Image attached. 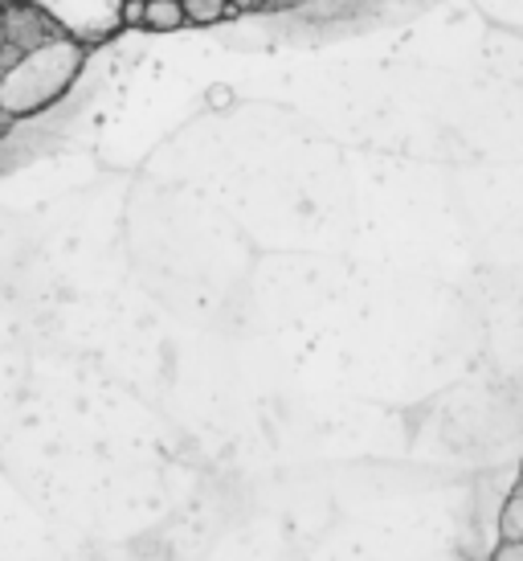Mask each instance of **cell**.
Returning <instances> with one entry per match:
<instances>
[{"mask_svg":"<svg viewBox=\"0 0 523 561\" xmlns=\"http://www.w3.org/2000/svg\"><path fill=\"white\" fill-rule=\"evenodd\" d=\"M86 62V46L74 37H54L46 46L21 54L13 70L0 75V115L4 119H21L33 111H46L58 103L66 87L78 79V70Z\"/></svg>","mask_w":523,"mask_h":561,"instance_id":"6da1fadb","label":"cell"},{"mask_svg":"<svg viewBox=\"0 0 523 561\" xmlns=\"http://www.w3.org/2000/svg\"><path fill=\"white\" fill-rule=\"evenodd\" d=\"M42 13L82 46L107 42L124 25V0H30Z\"/></svg>","mask_w":523,"mask_h":561,"instance_id":"7a4b0ae2","label":"cell"},{"mask_svg":"<svg viewBox=\"0 0 523 561\" xmlns=\"http://www.w3.org/2000/svg\"><path fill=\"white\" fill-rule=\"evenodd\" d=\"M54 37H66V33L58 30L37 4H30V0H21V4H13V9L0 13V42L16 46L21 54L46 46V42H54Z\"/></svg>","mask_w":523,"mask_h":561,"instance_id":"3957f363","label":"cell"},{"mask_svg":"<svg viewBox=\"0 0 523 561\" xmlns=\"http://www.w3.org/2000/svg\"><path fill=\"white\" fill-rule=\"evenodd\" d=\"M188 25L185 16V4L181 0H148V16H143V30H155V33H172Z\"/></svg>","mask_w":523,"mask_h":561,"instance_id":"277c9868","label":"cell"},{"mask_svg":"<svg viewBox=\"0 0 523 561\" xmlns=\"http://www.w3.org/2000/svg\"><path fill=\"white\" fill-rule=\"evenodd\" d=\"M499 537L503 546H523V488H515L499 516Z\"/></svg>","mask_w":523,"mask_h":561,"instance_id":"5b68a950","label":"cell"},{"mask_svg":"<svg viewBox=\"0 0 523 561\" xmlns=\"http://www.w3.org/2000/svg\"><path fill=\"white\" fill-rule=\"evenodd\" d=\"M181 4H185L188 25H213L230 13V0H181Z\"/></svg>","mask_w":523,"mask_h":561,"instance_id":"8992f818","label":"cell"},{"mask_svg":"<svg viewBox=\"0 0 523 561\" xmlns=\"http://www.w3.org/2000/svg\"><path fill=\"white\" fill-rule=\"evenodd\" d=\"M148 16V0H124V25H143Z\"/></svg>","mask_w":523,"mask_h":561,"instance_id":"52a82bcc","label":"cell"},{"mask_svg":"<svg viewBox=\"0 0 523 561\" xmlns=\"http://www.w3.org/2000/svg\"><path fill=\"white\" fill-rule=\"evenodd\" d=\"M266 0H230V9H258Z\"/></svg>","mask_w":523,"mask_h":561,"instance_id":"ba28073f","label":"cell"},{"mask_svg":"<svg viewBox=\"0 0 523 561\" xmlns=\"http://www.w3.org/2000/svg\"><path fill=\"white\" fill-rule=\"evenodd\" d=\"M13 4H21V0H0V9H13Z\"/></svg>","mask_w":523,"mask_h":561,"instance_id":"9c48e42d","label":"cell"},{"mask_svg":"<svg viewBox=\"0 0 523 561\" xmlns=\"http://www.w3.org/2000/svg\"><path fill=\"white\" fill-rule=\"evenodd\" d=\"M0 124H4V115H0Z\"/></svg>","mask_w":523,"mask_h":561,"instance_id":"30bf717a","label":"cell"}]
</instances>
